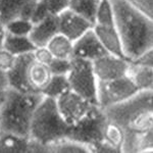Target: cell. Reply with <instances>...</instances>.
<instances>
[{
	"label": "cell",
	"mask_w": 153,
	"mask_h": 153,
	"mask_svg": "<svg viewBox=\"0 0 153 153\" xmlns=\"http://www.w3.org/2000/svg\"><path fill=\"white\" fill-rule=\"evenodd\" d=\"M8 34L14 36L29 37L33 28V23L28 19H16L4 25Z\"/></svg>",
	"instance_id": "28"
},
{
	"label": "cell",
	"mask_w": 153,
	"mask_h": 153,
	"mask_svg": "<svg viewBox=\"0 0 153 153\" xmlns=\"http://www.w3.org/2000/svg\"><path fill=\"white\" fill-rule=\"evenodd\" d=\"M92 29L106 53L118 56V57H125L123 52L122 41L114 26L94 25Z\"/></svg>",
	"instance_id": "16"
},
{
	"label": "cell",
	"mask_w": 153,
	"mask_h": 153,
	"mask_svg": "<svg viewBox=\"0 0 153 153\" xmlns=\"http://www.w3.org/2000/svg\"><path fill=\"white\" fill-rule=\"evenodd\" d=\"M6 91H7V90H2V89H0V109H1L2 105H3L4 101H5V98H6Z\"/></svg>",
	"instance_id": "36"
},
{
	"label": "cell",
	"mask_w": 153,
	"mask_h": 153,
	"mask_svg": "<svg viewBox=\"0 0 153 153\" xmlns=\"http://www.w3.org/2000/svg\"><path fill=\"white\" fill-rule=\"evenodd\" d=\"M66 78L70 83L71 91L82 96L92 104L97 105L96 93L98 81L93 71L91 61L73 57L71 60V68Z\"/></svg>",
	"instance_id": "6"
},
{
	"label": "cell",
	"mask_w": 153,
	"mask_h": 153,
	"mask_svg": "<svg viewBox=\"0 0 153 153\" xmlns=\"http://www.w3.org/2000/svg\"><path fill=\"white\" fill-rule=\"evenodd\" d=\"M52 74L49 70L48 65L40 63L32 59L28 68V82L32 91L41 93L42 90L49 83Z\"/></svg>",
	"instance_id": "19"
},
{
	"label": "cell",
	"mask_w": 153,
	"mask_h": 153,
	"mask_svg": "<svg viewBox=\"0 0 153 153\" xmlns=\"http://www.w3.org/2000/svg\"><path fill=\"white\" fill-rule=\"evenodd\" d=\"M16 56L7 51L5 48L0 49V71L7 73L16 62Z\"/></svg>",
	"instance_id": "31"
},
{
	"label": "cell",
	"mask_w": 153,
	"mask_h": 153,
	"mask_svg": "<svg viewBox=\"0 0 153 153\" xmlns=\"http://www.w3.org/2000/svg\"><path fill=\"white\" fill-rule=\"evenodd\" d=\"M56 34H58L57 16H46L33 24L29 38L35 47H44Z\"/></svg>",
	"instance_id": "15"
},
{
	"label": "cell",
	"mask_w": 153,
	"mask_h": 153,
	"mask_svg": "<svg viewBox=\"0 0 153 153\" xmlns=\"http://www.w3.org/2000/svg\"><path fill=\"white\" fill-rule=\"evenodd\" d=\"M127 76L133 82L138 91L153 90V68L144 66L130 61Z\"/></svg>",
	"instance_id": "18"
},
{
	"label": "cell",
	"mask_w": 153,
	"mask_h": 153,
	"mask_svg": "<svg viewBox=\"0 0 153 153\" xmlns=\"http://www.w3.org/2000/svg\"><path fill=\"white\" fill-rule=\"evenodd\" d=\"M55 101L59 113L70 126L78 123L95 105L71 90L61 95Z\"/></svg>",
	"instance_id": "8"
},
{
	"label": "cell",
	"mask_w": 153,
	"mask_h": 153,
	"mask_svg": "<svg viewBox=\"0 0 153 153\" xmlns=\"http://www.w3.org/2000/svg\"><path fill=\"white\" fill-rule=\"evenodd\" d=\"M71 59H63V58H55L53 57L48 68L52 75H62L66 76L71 68Z\"/></svg>",
	"instance_id": "29"
},
{
	"label": "cell",
	"mask_w": 153,
	"mask_h": 153,
	"mask_svg": "<svg viewBox=\"0 0 153 153\" xmlns=\"http://www.w3.org/2000/svg\"><path fill=\"white\" fill-rule=\"evenodd\" d=\"M38 0H0V23L16 19H31Z\"/></svg>",
	"instance_id": "12"
},
{
	"label": "cell",
	"mask_w": 153,
	"mask_h": 153,
	"mask_svg": "<svg viewBox=\"0 0 153 153\" xmlns=\"http://www.w3.org/2000/svg\"><path fill=\"white\" fill-rule=\"evenodd\" d=\"M138 92V89L127 76L107 82H98L96 93L97 105L106 109L129 99Z\"/></svg>",
	"instance_id": "7"
},
{
	"label": "cell",
	"mask_w": 153,
	"mask_h": 153,
	"mask_svg": "<svg viewBox=\"0 0 153 153\" xmlns=\"http://www.w3.org/2000/svg\"><path fill=\"white\" fill-rule=\"evenodd\" d=\"M131 61H133V62L137 63V65H140L151 66V68H153V49L145 51L144 53L139 55L136 59L131 60Z\"/></svg>",
	"instance_id": "33"
},
{
	"label": "cell",
	"mask_w": 153,
	"mask_h": 153,
	"mask_svg": "<svg viewBox=\"0 0 153 153\" xmlns=\"http://www.w3.org/2000/svg\"><path fill=\"white\" fill-rule=\"evenodd\" d=\"M125 140V131L117 124L107 118L103 133V141L112 147L117 153H122V147Z\"/></svg>",
	"instance_id": "23"
},
{
	"label": "cell",
	"mask_w": 153,
	"mask_h": 153,
	"mask_svg": "<svg viewBox=\"0 0 153 153\" xmlns=\"http://www.w3.org/2000/svg\"><path fill=\"white\" fill-rule=\"evenodd\" d=\"M49 51L55 58L71 59L73 58L74 42L71 41L61 34H56L55 36L48 42L46 46Z\"/></svg>",
	"instance_id": "21"
},
{
	"label": "cell",
	"mask_w": 153,
	"mask_h": 153,
	"mask_svg": "<svg viewBox=\"0 0 153 153\" xmlns=\"http://www.w3.org/2000/svg\"><path fill=\"white\" fill-rule=\"evenodd\" d=\"M3 48H5L7 51H9L13 55L19 56L24 55V54L33 53L36 47L30 40L29 37L14 36L7 33Z\"/></svg>",
	"instance_id": "22"
},
{
	"label": "cell",
	"mask_w": 153,
	"mask_h": 153,
	"mask_svg": "<svg viewBox=\"0 0 153 153\" xmlns=\"http://www.w3.org/2000/svg\"><path fill=\"white\" fill-rule=\"evenodd\" d=\"M0 89L7 90L8 89V82H7L6 74L0 71Z\"/></svg>",
	"instance_id": "35"
},
{
	"label": "cell",
	"mask_w": 153,
	"mask_h": 153,
	"mask_svg": "<svg viewBox=\"0 0 153 153\" xmlns=\"http://www.w3.org/2000/svg\"><path fill=\"white\" fill-rule=\"evenodd\" d=\"M153 150V130L145 132L125 133V140L122 153H142L152 152Z\"/></svg>",
	"instance_id": "17"
},
{
	"label": "cell",
	"mask_w": 153,
	"mask_h": 153,
	"mask_svg": "<svg viewBox=\"0 0 153 153\" xmlns=\"http://www.w3.org/2000/svg\"><path fill=\"white\" fill-rule=\"evenodd\" d=\"M94 25L113 26V8L110 0H99Z\"/></svg>",
	"instance_id": "27"
},
{
	"label": "cell",
	"mask_w": 153,
	"mask_h": 153,
	"mask_svg": "<svg viewBox=\"0 0 153 153\" xmlns=\"http://www.w3.org/2000/svg\"><path fill=\"white\" fill-rule=\"evenodd\" d=\"M125 133L153 130V90L139 91L123 102L103 109Z\"/></svg>",
	"instance_id": "2"
},
{
	"label": "cell",
	"mask_w": 153,
	"mask_h": 153,
	"mask_svg": "<svg viewBox=\"0 0 153 153\" xmlns=\"http://www.w3.org/2000/svg\"><path fill=\"white\" fill-rule=\"evenodd\" d=\"M58 33L75 42L86 32L93 28V25L87 19L66 8L57 16Z\"/></svg>",
	"instance_id": "10"
},
{
	"label": "cell",
	"mask_w": 153,
	"mask_h": 153,
	"mask_svg": "<svg viewBox=\"0 0 153 153\" xmlns=\"http://www.w3.org/2000/svg\"><path fill=\"white\" fill-rule=\"evenodd\" d=\"M98 2L99 0H70L68 8L87 19L94 26Z\"/></svg>",
	"instance_id": "25"
},
{
	"label": "cell",
	"mask_w": 153,
	"mask_h": 153,
	"mask_svg": "<svg viewBox=\"0 0 153 153\" xmlns=\"http://www.w3.org/2000/svg\"><path fill=\"white\" fill-rule=\"evenodd\" d=\"M130 6L153 19V0H124Z\"/></svg>",
	"instance_id": "30"
},
{
	"label": "cell",
	"mask_w": 153,
	"mask_h": 153,
	"mask_svg": "<svg viewBox=\"0 0 153 153\" xmlns=\"http://www.w3.org/2000/svg\"><path fill=\"white\" fill-rule=\"evenodd\" d=\"M32 59V53L16 56L14 65L6 73L9 89H13L19 92H34L28 82V68Z\"/></svg>",
	"instance_id": "13"
},
{
	"label": "cell",
	"mask_w": 153,
	"mask_h": 153,
	"mask_svg": "<svg viewBox=\"0 0 153 153\" xmlns=\"http://www.w3.org/2000/svg\"><path fill=\"white\" fill-rule=\"evenodd\" d=\"M32 54H33L34 60L43 63L45 65H48L53 58L52 54H51V52L46 46H44V47H36Z\"/></svg>",
	"instance_id": "32"
},
{
	"label": "cell",
	"mask_w": 153,
	"mask_h": 153,
	"mask_svg": "<svg viewBox=\"0 0 153 153\" xmlns=\"http://www.w3.org/2000/svg\"><path fill=\"white\" fill-rule=\"evenodd\" d=\"M105 54L106 51L100 44L93 29L89 30L74 42L73 57L85 59L92 62Z\"/></svg>",
	"instance_id": "11"
},
{
	"label": "cell",
	"mask_w": 153,
	"mask_h": 153,
	"mask_svg": "<svg viewBox=\"0 0 153 153\" xmlns=\"http://www.w3.org/2000/svg\"><path fill=\"white\" fill-rule=\"evenodd\" d=\"M70 128L59 113L56 101L43 96L32 117L29 139L47 152L50 145L68 138Z\"/></svg>",
	"instance_id": "3"
},
{
	"label": "cell",
	"mask_w": 153,
	"mask_h": 153,
	"mask_svg": "<svg viewBox=\"0 0 153 153\" xmlns=\"http://www.w3.org/2000/svg\"><path fill=\"white\" fill-rule=\"evenodd\" d=\"M70 90H71L70 83H68L66 76L52 75L49 83L42 90L41 94L45 96V97H49L56 100L61 95H63L65 93H66Z\"/></svg>",
	"instance_id": "24"
},
{
	"label": "cell",
	"mask_w": 153,
	"mask_h": 153,
	"mask_svg": "<svg viewBox=\"0 0 153 153\" xmlns=\"http://www.w3.org/2000/svg\"><path fill=\"white\" fill-rule=\"evenodd\" d=\"M6 35H7V31L5 26L0 23V49L4 47V42H5Z\"/></svg>",
	"instance_id": "34"
},
{
	"label": "cell",
	"mask_w": 153,
	"mask_h": 153,
	"mask_svg": "<svg viewBox=\"0 0 153 153\" xmlns=\"http://www.w3.org/2000/svg\"><path fill=\"white\" fill-rule=\"evenodd\" d=\"M3 133V130H2V125H1V120H0V135Z\"/></svg>",
	"instance_id": "37"
},
{
	"label": "cell",
	"mask_w": 153,
	"mask_h": 153,
	"mask_svg": "<svg viewBox=\"0 0 153 153\" xmlns=\"http://www.w3.org/2000/svg\"><path fill=\"white\" fill-rule=\"evenodd\" d=\"M107 117L104 110L98 105H93L78 123L71 126L68 139L80 143L89 150L90 146L103 141Z\"/></svg>",
	"instance_id": "5"
},
{
	"label": "cell",
	"mask_w": 153,
	"mask_h": 153,
	"mask_svg": "<svg viewBox=\"0 0 153 153\" xmlns=\"http://www.w3.org/2000/svg\"><path fill=\"white\" fill-rule=\"evenodd\" d=\"M129 62L130 60L125 57H118L106 53L92 61V66L98 82H107L127 76Z\"/></svg>",
	"instance_id": "9"
},
{
	"label": "cell",
	"mask_w": 153,
	"mask_h": 153,
	"mask_svg": "<svg viewBox=\"0 0 153 153\" xmlns=\"http://www.w3.org/2000/svg\"><path fill=\"white\" fill-rule=\"evenodd\" d=\"M37 153L45 149L34 143L28 137H21L10 133L0 135V153Z\"/></svg>",
	"instance_id": "14"
},
{
	"label": "cell",
	"mask_w": 153,
	"mask_h": 153,
	"mask_svg": "<svg viewBox=\"0 0 153 153\" xmlns=\"http://www.w3.org/2000/svg\"><path fill=\"white\" fill-rule=\"evenodd\" d=\"M70 0H38L31 18L32 23H37L46 16H57L68 7Z\"/></svg>",
	"instance_id": "20"
},
{
	"label": "cell",
	"mask_w": 153,
	"mask_h": 153,
	"mask_svg": "<svg viewBox=\"0 0 153 153\" xmlns=\"http://www.w3.org/2000/svg\"><path fill=\"white\" fill-rule=\"evenodd\" d=\"M42 98L41 93L7 89L5 101L0 109L3 132L29 138L32 117Z\"/></svg>",
	"instance_id": "4"
},
{
	"label": "cell",
	"mask_w": 153,
	"mask_h": 153,
	"mask_svg": "<svg viewBox=\"0 0 153 153\" xmlns=\"http://www.w3.org/2000/svg\"><path fill=\"white\" fill-rule=\"evenodd\" d=\"M47 152L51 153H89L88 148L78 142L70 140L68 138L50 145Z\"/></svg>",
	"instance_id": "26"
},
{
	"label": "cell",
	"mask_w": 153,
	"mask_h": 153,
	"mask_svg": "<svg viewBox=\"0 0 153 153\" xmlns=\"http://www.w3.org/2000/svg\"><path fill=\"white\" fill-rule=\"evenodd\" d=\"M113 8V26L120 35L124 56L134 60L153 49V19L130 6L124 0H110Z\"/></svg>",
	"instance_id": "1"
}]
</instances>
